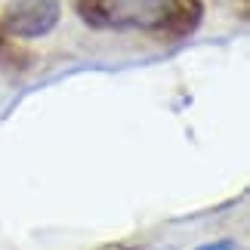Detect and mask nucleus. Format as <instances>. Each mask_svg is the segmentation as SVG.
Masks as SVG:
<instances>
[{
  "label": "nucleus",
  "mask_w": 250,
  "mask_h": 250,
  "mask_svg": "<svg viewBox=\"0 0 250 250\" xmlns=\"http://www.w3.org/2000/svg\"><path fill=\"white\" fill-rule=\"evenodd\" d=\"M198 250H235L232 241H216V244H207V247H198Z\"/></svg>",
  "instance_id": "7ed1b4c3"
},
{
  "label": "nucleus",
  "mask_w": 250,
  "mask_h": 250,
  "mask_svg": "<svg viewBox=\"0 0 250 250\" xmlns=\"http://www.w3.org/2000/svg\"><path fill=\"white\" fill-rule=\"evenodd\" d=\"M59 19L56 0H9L3 9V28L19 37L46 34Z\"/></svg>",
  "instance_id": "f257e3e1"
},
{
  "label": "nucleus",
  "mask_w": 250,
  "mask_h": 250,
  "mask_svg": "<svg viewBox=\"0 0 250 250\" xmlns=\"http://www.w3.org/2000/svg\"><path fill=\"white\" fill-rule=\"evenodd\" d=\"M114 250H127V247H114Z\"/></svg>",
  "instance_id": "20e7f679"
},
{
  "label": "nucleus",
  "mask_w": 250,
  "mask_h": 250,
  "mask_svg": "<svg viewBox=\"0 0 250 250\" xmlns=\"http://www.w3.org/2000/svg\"><path fill=\"white\" fill-rule=\"evenodd\" d=\"M201 22L198 0H158L155 28H164L170 34H188Z\"/></svg>",
  "instance_id": "f03ea898"
}]
</instances>
